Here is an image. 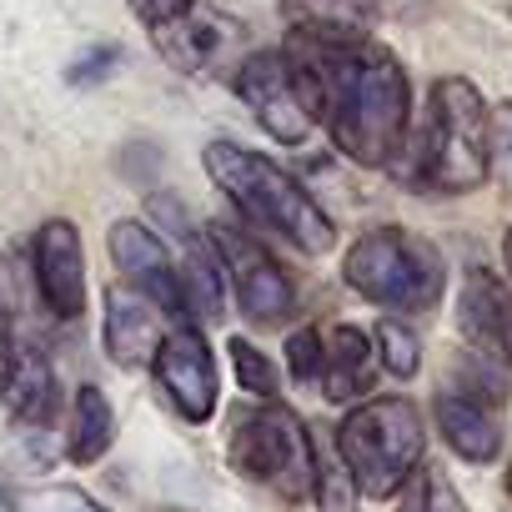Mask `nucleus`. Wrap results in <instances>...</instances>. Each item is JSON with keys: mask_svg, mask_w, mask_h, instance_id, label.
I'll return each mask as SVG.
<instances>
[{"mask_svg": "<svg viewBox=\"0 0 512 512\" xmlns=\"http://www.w3.org/2000/svg\"><path fill=\"white\" fill-rule=\"evenodd\" d=\"M312 497H317V512H357V482L352 472L342 467L337 447L317 442V477H312Z\"/></svg>", "mask_w": 512, "mask_h": 512, "instance_id": "nucleus-22", "label": "nucleus"}, {"mask_svg": "<svg viewBox=\"0 0 512 512\" xmlns=\"http://www.w3.org/2000/svg\"><path fill=\"white\" fill-rule=\"evenodd\" d=\"M322 362H327V337L317 327H297L287 337V372L297 387H322Z\"/></svg>", "mask_w": 512, "mask_h": 512, "instance_id": "nucleus-26", "label": "nucleus"}, {"mask_svg": "<svg viewBox=\"0 0 512 512\" xmlns=\"http://www.w3.org/2000/svg\"><path fill=\"white\" fill-rule=\"evenodd\" d=\"M176 236H181V302H186V317L191 322H216L221 307H226L221 256H216L211 241L196 236V226L186 216L176 221Z\"/></svg>", "mask_w": 512, "mask_h": 512, "instance_id": "nucleus-18", "label": "nucleus"}, {"mask_svg": "<svg viewBox=\"0 0 512 512\" xmlns=\"http://www.w3.org/2000/svg\"><path fill=\"white\" fill-rule=\"evenodd\" d=\"M377 342L372 332L337 322L327 332V362H322V397L327 402H362V392H372L377 377Z\"/></svg>", "mask_w": 512, "mask_h": 512, "instance_id": "nucleus-16", "label": "nucleus"}, {"mask_svg": "<svg viewBox=\"0 0 512 512\" xmlns=\"http://www.w3.org/2000/svg\"><path fill=\"white\" fill-rule=\"evenodd\" d=\"M161 307L146 302L141 292L131 287H111L106 292V322H101V337H106V357L121 367V372H136L156 357L161 347Z\"/></svg>", "mask_w": 512, "mask_h": 512, "instance_id": "nucleus-13", "label": "nucleus"}, {"mask_svg": "<svg viewBox=\"0 0 512 512\" xmlns=\"http://www.w3.org/2000/svg\"><path fill=\"white\" fill-rule=\"evenodd\" d=\"M397 512H467V502L457 497V487L447 482L442 467L422 462V467L402 482V502H397Z\"/></svg>", "mask_w": 512, "mask_h": 512, "instance_id": "nucleus-21", "label": "nucleus"}, {"mask_svg": "<svg viewBox=\"0 0 512 512\" xmlns=\"http://www.w3.org/2000/svg\"><path fill=\"white\" fill-rule=\"evenodd\" d=\"M297 71L312 91L317 121H327L332 146L367 171L397 166L412 131V81L402 61L377 41L352 46H302Z\"/></svg>", "mask_w": 512, "mask_h": 512, "instance_id": "nucleus-1", "label": "nucleus"}, {"mask_svg": "<svg viewBox=\"0 0 512 512\" xmlns=\"http://www.w3.org/2000/svg\"><path fill=\"white\" fill-rule=\"evenodd\" d=\"M332 447H337L342 467L352 472L357 492L372 497V502H387L422 467L427 427H422V412L407 397H367L342 417Z\"/></svg>", "mask_w": 512, "mask_h": 512, "instance_id": "nucleus-4", "label": "nucleus"}, {"mask_svg": "<svg viewBox=\"0 0 512 512\" xmlns=\"http://www.w3.org/2000/svg\"><path fill=\"white\" fill-rule=\"evenodd\" d=\"M507 497H512V472H507Z\"/></svg>", "mask_w": 512, "mask_h": 512, "instance_id": "nucleus-33", "label": "nucleus"}, {"mask_svg": "<svg viewBox=\"0 0 512 512\" xmlns=\"http://www.w3.org/2000/svg\"><path fill=\"white\" fill-rule=\"evenodd\" d=\"M151 41H156V51H161L176 71L206 76V71H216V66L236 51L241 26L226 21V16H216V11H191V16H181V21L151 31Z\"/></svg>", "mask_w": 512, "mask_h": 512, "instance_id": "nucleus-12", "label": "nucleus"}, {"mask_svg": "<svg viewBox=\"0 0 512 512\" xmlns=\"http://www.w3.org/2000/svg\"><path fill=\"white\" fill-rule=\"evenodd\" d=\"M437 427H442V442L462 462H492L502 452V427H497L492 407H482L467 392H442L437 397Z\"/></svg>", "mask_w": 512, "mask_h": 512, "instance_id": "nucleus-19", "label": "nucleus"}, {"mask_svg": "<svg viewBox=\"0 0 512 512\" xmlns=\"http://www.w3.org/2000/svg\"><path fill=\"white\" fill-rule=\"evenodd\" d=\"M502 262H507V272H512V226H507V236H502Z\"/></svg>", "mask_w": 512, "mask_h": 512, "instance_id": "nucleus-32", "label": "nucleus"}, {"mask_svg": "<svg viewBox=\"0 0 512 512\" xmlns=\"http://www.w3.org/2000/svg\"><path fill=\"white\" fill-rule=\"evenodd\" d=\"M211 246L221 256V272L246 312V322L256 327H282L292 312H297V287L292 277L277 267V256L256 241L251 231L231 226V221H216L211 226Z\"/></svg>", "mask_w": 512, "mask_h": 512, "instance_id": "nucleus-8", "label": "nucleus"}, {"mask_svg": "<svg viewBox=\"0 0 512 512\" xmlns=\"http://www.w3.org/2000/svg\"><path fill=\"white\" fill-rule=\"evenodd\" d=\"M377 11L402 21V26H417V21H427L437 11V0H377Z\"/></svg>", "mask_w": 512, "mask_h": 512, "instance_id": "nucleus-30", "label": "nucleus"}, {"mask_svg": "<svg viewBox=\"0 0 512 512\" xmlns=\"http://www.w3.org/2000/svg\"><path fill=\"white\" fill-rule=\"evenodd\" d=\"M402 176L432 196H467L487 181V101L467 76H442L432 86L427 121Z\"/></svg>", "mask_w": 512, "mask_h": 512, "instance_id": "nucleus-3", "label": "nucleus"}, {"mask_svg": "<svg viewBox=\"0 0 512 512\" xmlns=\"http://www.w3.org/2000/svg\"><path fill=\"white\" fill-rule=\"evenodd\" d=\"M231 467L267 487L282 502H307L312 497V477H317V437L307 432V422L282 407V402H262L231 422V442H226Z\"/></svg>", "mask_w": 512, "mask_h": 512, "instance_id": "nucleus-6", "label": "nucleus"}, {"mask_svg": "<svg viewBox=\"0 0 512 512\" xmlns=\"http://www.w3.org/2000/svg\"><path fill=\"white\" fill-rule=\"evenodd\" d=\"M21 512H101L91 497H81L76 487H41V492H21L16 497Z\"/></svg>", "mask_w": 512, "mask_h": 512, "instance_id": "nucleus-28", "label": "nucleus"}, {"mask_svg": "<svg viewBox=\"0 0 512 512\" xmlns=\"http://www.w3.org/2000/svg\"><path fill=\"white\" fill-rule=\"evenodd\" d=\"M196 6H201V0H131V16H136L146 31H161V26L191 16Z\"/></svg>", "mask_w": 512, "mask_h": 512, "instance_id": "nucleus-29", "label": "nucleus"}, {"mask_svg": "<svg viewBox=\"0 0 512 512\" xmlns=\"http://www.w3.org/2000/svg\"><path fill=\"white\" fill-rule=\"evenodd\" d=\"M106 251L121 272V282L131 292H141L146 302H156L176 327H186V302H181V267L171 262L166 241L146 226V221H111L106 231Z\"/></svg>", "mask_w": 512, "mask_h": 512, "instance_id": "nucleus-10", "label": "nucleus"}, {"mask_svg": "<svg viewBox=\"0 0 512 512\" xmlns=\"http://www.w3.org/2000/svg\"><path fill=\"white\" fill-rule=\"evenodd\" d=\"M277 11L302 46L372 41L377 26V0H277Z\"/></svg>", "mask_w": 512, "mask_h": 512, "instance_id": "nucleus-14", "label": "nucleus"}, {"mask_svg": "<svg viewBox=\"0 0 512 512\" xmlns=\"http://www.w3.org/2000/svg\"><path fill=\"white\" fill-rule=\"evenodd\" d=\"M111 71H121V46H91V51H81V56L71 61L66 81L81 86V91H91V86H101Z\"/></svg>", "mask_w": 512, "mask_h": 512, "instance_id": "nucleus-27", "label": "nucleus"}, {"mask_svg": "<svg viewBox=\"0 0 512 512\" xmlns=\"http://www.w3.org/2000/svg\"><path fill=\"white\" fill-rule=\"evenodd\" d=\"M201 161H206V176L216 181V191H226V201L251 226L292 241L302 256H322L337 246V226L322 211V201L292 171H282L267 151H251L241 141H211L201 151Z\"/></svg>", "mask_w": 512, "mask_h": 512, "instance_id": "nucleus-2", "label": "nucleus"}, {"mask_svg": "<svg viewBox=\"0 0 512 512\" xmlns=\"http://www.w3.org/2000/svg\"><path fill=\"white\" fill-rule=\"evenodd\" d=\"M111 442H116V412H111L106 392L96 382L76 387V397H71V427H66V457L76 467H91V462H101L111 452Z\"/></svg>", "mask_w": 512, "mask_h": 512, "instance_id": "nucleus-20", "label": "nucleus"}, {"mask_svg": "<svg viewBox=\"0 0 512 512\" xmlns=\"http://www.w3.org/2000/svg\"><path fill=\"white\" fill-rule=\"evenodd\" d=\"M342 277L347 287L387 312H427L442 302L447 287V267L442 251L402 226H377L367 236H357L342 256Z\"/></svg>", "mask_w": 512, "mask_h": 512, "instance_id": "nucleus-5", "label": "nucleus"}, {"mask_svg": "<svg viewBox=\"0 0 512 512\" xmlns=\"http://www.w3.org/2000/svg\"><path fill=\"white\" fill-rule=\"evenodd\" d=\"M487 176L502 196H512V101L487 111Z\"/></svg>", "mask_w": 512, "mask_h": 512, "instance_id": "nucleus-25", "label": "nucleus"}, {"mask_svg": "<svg viewBox=\"0 0 512 512\" xmlns=\"http://www.w3.org/2000/svg\"><path fill=\"white\" fill-rule=\"evenodd\" d=\"M372 342H377V362L392 372V377H417V367H422V342H417V332L412 327H402V322H392V317H382L377 327H372Z\"/></svg>", "mask_w": 512, "mask_h": 512, "instance_id": "nucleus-24", "label": "nucleus"}, {"mask_svg": "<svg viewBox=\"0 0 512 512\" xmlns=\"http://www.w3.org/2000/svg\"><path fill=\"white\" fill-rule=\"evenodd\" d=\"M226 352H231V372H236L241 392L262 397V402H272V397H277V387H282V372H277V362H272L262 347H256V342H246V337H231V342H226Z\"/></svg>", "mask_w": 512, "mask_h": 512, "instance_id": "nucleus-23", "label": "nucleus"}, {"mask_svg": "<svg viewBox=\"0 0 512 512\" xmlns=\"http://www.w3.org/2000/svg\"><path fill=\"white\" fill-rule=\"evenodd\" d=\"M457 327L477 352H492L512 367V292L492 272H467L457 297Z\"/></svg>", "mask_w": 512, "mask_h": 512, "instance_id": "nucleus-15", "label": "nucleus"}, {"mask_svg": "<svg viewBox=\"0 0 512 512\" xmlns=\"http://www.w3.org/2000/svg\"><path fill=\"white\" fill-rule=\"evenodd\" d=\"M0 397H6L16 422H31V427L51 422V412H56V367L36 342L11 347V367H6V377H0Z\"/></svg>", "mask_w": 512, "mask_h": 512, "instance_id": "nucleus-17", "label": "nucleus"}, {"mask_svg": "<svg viewBox=\"0 0 512 512\" xmlns=\"http://www.w3.org/2000/svg\"><path fill=\"white\" fill-rule=\"evenodd\" d=\"M151 372H156V387H161V397L176 407L181 422L201 427V422L216 417L221 372H216V357H211L206 337H201L191 322L161 337V347H156V357H151Z\"/></svg>", "mask_w": 512, "mask_h": 512, "instance_id": "nucleus-9", "label": "nucleus"}, {"mask_svg": "<svg viewBox=\"0 0 512 512\" xmlns=\"http://www.w3.org/2000/svg\"><path fill=\"white\" fill-rule=\"evenodd\" d=\"M11 347H16V342H11V332L0 327V377H6V367H11Z\"/></svg>", "mask_w": 512, "mask_h": 512, "instance_id": "nucleus-31", "label": "nucleus"}, {"mask_svg": "<svg viewBox=\"0 0 512 512\" xmlns=\"http://www.w3.org/2000/svg\"><path fill=\"white\" fill-rule=\"evenodd\" d=\"M31 272H36V292H41L51 317L71 322V317L86 312V246H81V231L66 216H51V221L36 226Z\"/></svg>", "mask_w": 512, "mask_h": 512, "instance_id": "nucleus-11", "label": "nucleus"}, {"mask_svg": "<svg viewBox=\"0 0 512 512\" xmlns=\"http://www.w3.org/2000/svg\"><path fill=\"white\" fill-rule=\"evenodd\" d=\"M231 86L251 106L256 126H262L272 141L302 146L317 131L312 91H307V81H302V71H297V61L287 51H251V56H241Z\"/></svg>", "mask_w": 512, "mask_h": 512, "instance_id": "nucleus-7", "label": "nucleus"}]
</instances>
